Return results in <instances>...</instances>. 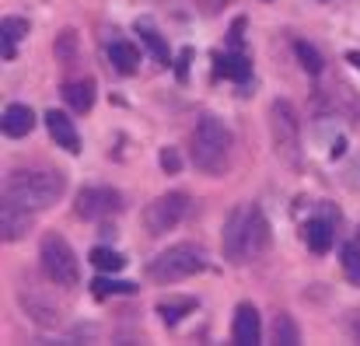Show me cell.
<instances>
[{"label": "cell", "instance_id": "obj_16", "mask_svg": "<svg viewBox=\"0 0 360 346\" xmlns=\"http://www.w3.org/2000/svg\"><path fill=\"white\" fill-rule=\"evenodd\" d=\"M217 74L221 77H231V81H248L252 77V63L245 53H228V56H217Z\"/></svg>", "mask_w": 360, "mask_h": 346}, {"label": "cell", "instance_id": "obj_3", "mask_svg": "<svg viewBox=\"0 0 360 346\" xmlns=\"http://www.w3.org/2000/svg\"><path fill=\"white\" fill-rule=\"evenodd\" d=\"M231 161V133L217 115H203L193 129V165L207 175H221Z\"/></svg>", "mask_w": 360, "mask_h": 346}, {"label": "cell", "instance_id": "obj_17", "mask_svg": "<svg viewBox=\"0 0 360 346\" xmlns=\"http://www.w3.org/2000/svg\"><path fill=\"white\" fill-rule=\"evenodd\" d=\"M109 63L120 70V74H136V63H140V56H136V49L129 46V42H109Z\"/></svg>", "mask_w": 360, "mask_h": 346}, {"label": "cell", "instance_id": "obj_28", "mask_svg": "<svg viewBox=\"0 0 360 346\" xmlns=\"http://www.w3.org/2000/svg\"><path fill=\"white\" fill-rule=\"evenodd\" d=\"M189 56H193V53H189V49H182V56H179V81H186V74H189V67H186V63H189Z\"/></svg>", "mask_w": 360, "mask_h": 346}, {"label": "cell", "instance_id": "obj_24", "mask_svg": "<svg viewBox=\"0 0 360 346\" xmlns=\"http://www.w3.org/2000/svg\"><path fill=\"white\" fill-rule=\"evenodd\" d=\"M273 340L283 346H294L297 343V329L290 322V315H276V326H273Z\"/></svg>", "mask_w": 360, "mask_h": 346}, {"label": "cell", "instance_id": "obj_25", "mask_svg": "<svg viewBox=\"0 0 360 346\" xmlns=\"http://www.w3.org/2000/svg\"><path fill=\"white\" fill-rule=\"evenodd\" d=\"M179 165H182V161H179V154H175L172 147H165V150H161V168L175 175V172H179Z\"/></svg>", "mask_w": 360, "mask_h": 346}, {"label": "cell", "instance_id": "obj_1", "mask_svg": "<svg viewBox=\"0 0 360 346\" xmlns=\"http://www.w3.org/2000/svg\"><path fill=\"white\" fill-rule=\"evenodd\" d=\"M269 245V224H266V214L255 207V203H245L238 207L231 217H228V228H224V252L231 262H252L266 252Z\"/></svg>", "mask_w": 360, "mask_h": 346}, {"label": "cell", "instance_id": "obj_21", "mask_svg": "<svg viewBox=\"0 0 360 346\" xmlns=\"http://www.w3.org/2000/svg\"><path fill=\"white\" fill-rule=\"evenodd\" d=\"M294 53H297V60H301V67L308 70V74H322V56H319V49L311 46V42H294Z\"/></svg>", "mask_w": 360, "mask_h": 346}, {"label": "cell", "instance_id": "obj_6", "mask_svg": "<svg viewBox=\"0 0 360 346\" xmlns=\"http://www.w3.org/2000/svg\"><path fill=\"white\" fill-rule=\"evenodd\" d=\"M39 259H42V273H46L56 287H77V280H81L77 255H74V248H70L60 234H46V238H42Z\"/></svg>", "mask_w": 360, "mask_h": 346}, {"label": "cell", "instance_id": "obj_10", "mask_svg": "<svg viewBox=\"0 0 360 346\" xmlns=\"http://www.w3.org/2000/svg\"><path fill=\"white\" fill-rule=\"evenodd\" d=\"M46 129H49V136L67 150V154H77L81 150V136H77V126H74V119L67 113H46Z\"/></svg>", "mask_w": 360, "mask_h": 346}, {"label": "cell", "instance_id": "obj_15", "mask_svg": "<svg viewBox=\"0 0 360 346\" xmlns=\"http://www.w3.org/2000/svg\"><path fill=\"white\" fill-rule=\"evenodd\" d=\"M28 35V21L25 18H4L0 21V39H4V60H14L18 53V39Z\"/></svg>", "mask_w": 360, "mask_h": 346}, {"label": "cell", "instance_id": "obj_9", "mask_svg": "<svg viewBox=\"0 0 360 346\" xmlns=\"http://www.w3.org/2000/svg\"><path fill=\"white\" fill-rule=\"evenodd\" d=\"M231 340L241 346H255L262 340V322H259V312L252 305H238L235 322H231Z\"/></svg>", "mask_w": 360, "mask_h": 346}, {"label": "cell", "instance_id": "obj_5", "mask_svg": "<svg viewBox=\"0 0 360 346\" xmlns=\"http://www.w3.org/2000/svg\"><path fill=\"white\" fill-rule=\"evenodd\" d=\"M203 266H207V259L196 245H172L147 266V273L158 283H179V280H189L193 273H200Z\"/></svg>", "mask_w": 360, "mask_h": 346}, {"label": "cell", "instance_id": "obj_19", "mask_svg": "<svg viewBox=\"0 0 360 346\" xmlns=\"http://www.w3.org/2000/svg\"><path fill=\"white\" fill-rule=\"evenodd\" d=\"M91 266L95 269H102V273H120L122 266H126V259H122L116 248H105V245H98V248H91Z\"/></svg>", "mask_w": 360, "mask_h": 346}, {"label": "cell", "instance_id": "obj_20", "mask_svg": "<svg viewBox=\"0 0 360 346\" xmlns=\"http://www.w3.org/2000/svg\"><path fill=\"white\" fill-rule=\"evenodd\" d=\"M136 32H140V35H143V42L150 46L154 60H158V63H168V42H165V39H161V35H158V32H154L147 21H140V25H136Z\"/></svg>", "mask_w": 360, "mask_h": 346}, {"label": "cell", "instance_id": "obj_18", "mask_svg": "<svg viewBox=\"0 0 360 346\" xmlns=\"http://www.w3.org/2000/svg\"><path fill=\"white\" fill-rule=\"evenodd\" d=\"M193 308H196V301L193 297H168V301H161L158 305V315H161V322L165 326H175V322H182L186 315H193Z\"/></svg>", "mask_w": 360, "mask_h": 346}, {"label": "cell", "instance_id": "obj_8", "mask_svg": "<svg viewBox=\"0 0 360 346\" xmlns=\"http://www.w3.org/2000/svg\"><path fill=\"white\" fill-rule=\"evenodd\" d=\"M122 200L116 189L109 186H91V189H81L77 193V203H74V214L84 217V221H105L112 214H120Z\"/></svg>", "mask_w": 360, "mask_h": 346}, {"label": "cell", "instance_id": "obj_11", "mask_svg": "<svg viewBox=\"0 0 360 346\" xmlns=\"http://www.w3.org/2000/svg\"><path fill=\"white\" fill-rule=\"evenodd\" d=\"M28 228H32V210H25V207L4 200V203H0V231H4V241L25 238Z\"/></svg>", "mask_w": 360, "mask_h": 346}, {"label": "cell", "instance_id": "obj_14", "mask_svg": "<svg viewBox=\"0 0 360 346\" xmlns=\"http://www.w3.org/2000/svg\"><path fill=\"white\" fill-rule=\"evenodd\" d=\"M63 98H67V105L74 109V113H88L91 105H95V81H70L67 88H63Z\"/></svg>", "mask_w": 360, "mask_h": 346}, {"label": "cell", "instance_id": "obj_7", "mask_svg": "<svg viewBox=\"0 0 360 346\" xmlns=\"http://www.w3.org/2000/svg\"><path fill=\"white\" fill-rule=\"evenodd\" d=\"M186 210H189V196L186 193H165L154 203H147L143 228L150 231V234H165V231H172L186 217Z\"/></svg>", "mask_w": 360, "mask_h": 346}, {"label": "cell", "instance_id": "obj_27", "mask_svg": "<svg viewBox=\"0 0 360 346\" xmlns=\"http://www.w3.org/2000/svg\"><path fill=\"white\" fill-rule=\"evenodd\" d=\"M347 329H350V336H354V340H357V343H360V312H354V315H350V322H347Z\"/></svg>", "mask_w": 360, "mask_h": 346}, {"label": "cell", "instance_id": "obj_13", "mask_svg": "<svg viewBox=\"0 0 360 346\" xmlns=\"http://www.w3.org/2000/svg\"><path fill=\"white\" fill-rule=\"evenodd\" d=\"M32 126H35V113H32L28 105L14 102V105L4 109V133H7V136H28Z\"/></svg>", "mask_w": 360, "mask_h": 346}, {"label": "cell", "instance_id": "obj_2", "mask_svg": "<svg viewBox=\"0 0 360 346\" xmlns=\"http://www.w3.org/2000/svg\"><path fill=\"white\" fill-rule=\"evenodd\" d=\"M63 196V175L60 172H11L4 182V200L25 207V210H46Z\"/></svg>", "mask_w": 360, "mask_h": 346}, {"label": "cell", "instance_id": "obj_12", "mask_svg": "<svg viewBox=\"0 0 360 346\" xmlns=\"http://www.w3.org/2000/svg\"><path fill=\"white\" fill-rule=\"evenodd\" d=\"M336 210L333 214H326V217H315V221H308V228H304V241H308V248L311 252H329L333 248V241H336Z\"/></svg>", "mask_w": 360, "mask_h": 346}, {"label": "cell", "instance_id": "obj_26", "mask_svg": "<svg viewBox=\"0 0 360 346\" xmlns=\"http://www.w3.org/2000/svg\"><path fill=\"white\" fill-rule=\"evenodd\" d=\"M196 4H200V11H203V14H217L228 0H196Z\"/></svg>", "mask_w": 360, "mask_h": 346}, {"label": "cell", "instance_id": "obj_4", "mask_svg": "<svg viewBox=\"0 0 360 346\" xmlns=\"http://www.w3.org/2000/svg\"><path fill=\"white\" fill-rule=\"evenodd\" d=\"M269 136H273V150L287 165L301 161V119L287 98H276L269 105Z\"/></svg>", "mask_w": 360, "mask_h": 346}, {"label": "cell", "instance_id": "obj_22", "mask_svg": "<svg viewBox=\"0 0 360 346\" xmlns=\"http://www.w3.org/2000/svg\"><path fill=\"white\" fill-rule=\"evenodd\" d=\"M343 273H347L350 283H357L360 287V245L357 241L343 245Z\"/></svg>", "mask_w": 360, "mask_h": 346}, {"label": "cell", "instance_id": "obj_23", "mask_svg": "<svg viewBox=\"0 0 360 346\" xmlns=\"http://www.w3.org/2000/svg\"><path fill=\"white\" fill-rule=\"evenodd\" d=\"M91 287H95V297H109V294H136V283H122V280H109V276H98Z\"/></svg>", "mask_w": 360, "mask_h": 346}, {"label": "cell", "instance_id": "obj_29", "mask_svg": "<svg viewBox=\"0 0 360 346\" xmlns=\"http://www.w3.org/2000/svg\"><path fill=\"white\" fill-rule=\"evenodd\" d=\"M347 60H350V63H354V67H357V70H360V53H350Z\"/></svg>", "mask_w": 360, "mask_h": 346}]
</instances>
